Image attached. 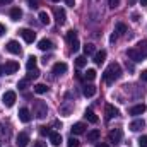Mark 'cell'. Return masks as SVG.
Wrapping results in <instances>:
<instances>
[{
	"instance_id": "8d00e7d4",
	"label": "cell",
	"mask_w": 147,
	"mask_h": 147,
	"mask_svg": "<svg viewBox=\"0 0 147 147\" xmlns=\"http://www.w3.org/2000/svg\"><path fill=\"white\" fill-rule=\"evenodd\" d=\"M139 147H147V135H142L139 139Z\"/></svg>"
},
{
	"instance_id": "52a82bcc",
	"label": "cell",
	"mask_w": 147,
	"mask_h": 147,
	"mask_svg": "<svg viewBox=\"0 0 147 147\" xmlns=\"http://www.w3.org/2000/svg\"><path fill=\"white\" fill-rule=\"evenodd\" d=\"M3 70H5V75L16 74L19 70V63H17L16 60H9V62H5V65H3Z\"/></svg>"
},
{
	"instance_id": "cb8c5ba5",
	"label": "cell",
	"mask_w": 147,
	"mask_h": 147,
	"mask_svg": "<svg viewBox=\"0 0 147 147\" xmlns=\"http://www.w3.org/2000/svg\"><path fill=\"white\" fill-rule=\"evenodd\" d=\"M21 17H22V10L19 7H12L10 9V19L12 21H19Z\"/></svg>"
},
{
	"instance_id": "83f0119b",
	"label": "cell",
	"mask_w": 147,
	"mask_h": 147,
	"mask_svg": "<svg viewBox=\"0 0 147 147\" xmlns=\"http://www.w3.org/2000/svg\"><path fill=\"white\" fill-rule=\"evenodd\" d=\"M39 21H41V24H50V14L48 12H45V10H41L39 12Z\"/></svg>"
},
{
	"instance_id": "1f68e13d",
	"label": "cell",
	"mask_w": 147,
	"mask_h": 147,
	"mask_svg": "<svg viewBox=\"0 0 147 147\" xmlns=\"http://www.w3.org/2000/svg\"><path fill=\"white\" fill-rule=\"evenodd\" d=\"M38 77H39V70H38V69L28 70V79H29V80H34V79H38Z\"/></svg>"
},
{
	"instance_id": "7a4b0ae2",
	"label": "cell",
	"mask_w": 147,
	"mask_h": 147,
	"mask_svg": "<svg viewBox=\"0 0 147 147\" xmlns=\"http://www.w3.org/2000/svg\"><path fill=\"white\" fill-rule=\"evenodd\" d=\"M33 113L36 115V118H45L46 116V113H48V108H46V103L45 101H34V105H33Z\"/></svg>"
},
{
	"instance_id": "7402d4cb",
	"label": "cell",
	"mask_w": 147,
	"mask_h": 147,
	"mask_svg": "<svg viewBox=\"0 0 147 147\" xmlns=\"http://www.w3.org/2000/svg\"><path fill=\"white\" fill-rule=\"evenodd\" d=\"M99 137H101V132H99L98 128H94V130L87 132V142H98V140H99Z\"/></svg>"
},
{
	"instance_id": "74e56055",
	"label": "cell",
	"mask_w": 147,
	"mask_h": 147,
	"mask_svg": "<svg viewBox=\"0 0 147 147\" xmlns=\"http://www.w3.org/2000/svg\"><path fill=\"white\" fill-rule=\"evenodd\" d=\"M108 5H110V9H116L120 5V0H108Z\"/></svg>"
},
{
	"instance_id": "44dd1931",
	"label": "cell",
	"mask_w": 147,
	"mask_h": 147,
	"mask_svg": "<svg viewBox=\"0 0 147 147\" xmlns=\"http://www.w3.org/2000/svg\"><path fill=\"white\" fill-rule=\"evenodd\" d=\"M105 60H106V51H105V50H101V51H96V53H94V63H96V65L105 63Z\"/></svg>"
},
{
	"instance_id": "ba28073f",
	"label": "cell",
	"mask_w": 147,
	"mask_h": 147,
	"mask_svg": "<svg viewBox=\"0 0 147 147\" xmlns=\"http://www.w3.org/2000/svg\"><path fill=\"white\" fill-rule=\"evenodd\" d=\"M105 115H106V121H110V120L116 118L120 115V111H118V108H115L113 105H106L105 106Z\"/></svg>"
},
{
	"instance_id": "b9f144b4",
	"label": "cell",
	"mask_w": 147,
	"mask_h": 147,
	"mask_svg": "<svg viewBox=\"0 0 147 147\" xmlns=\"http://www.w3.org/2000/svg\"><path fill=\"white\" fill-rule=\"evenodd\" d=\"M116 38H118V34H116V33H113V34L110 36V41H111V43H115V41H116Z\"/></svg>"
},
{
	"instance_id": "d590c367",
	"label": "cell",
	"mask_w": 147,
	"mask_h": 147,
	"mask_svg": "<svg viewBox=\"0 0 147 147\" xmlns=\"http://www.w3.org/2000/svg\"><path fill=\"white\" fill-rule=\"evenodd\" d=\"M39 134H41V135H48V137H50L51 130H50V127H39Z\"/></svg>"
},
{
	"instance_id": "e575fe53",
	"label": "cell",
	"mask_w": 147,
	"mask_h": 147,
	"mask_svg": "<svg viewBox=\"0 0 147 147\" xmlns=\"http://www.w3.org/2000/svg\"><path fill=\"white\" fill-rule=\"evenodd\" d=\"M67 142H69V144H67L69 147H79V140H77L74 135L70 137V139H69V140H67Z\"/></svg>"
},
{
	"instance_id": "f35d334b",
	"label": "cell",
	"mask_w": 147,
	"mask_h": 147,
	"mask_svg": "<svg viewBox=\"0 0 147 147\" xmlns=\"http://www.w3.org/2000/svg\"><path fill=\"white\" fill-rule=\"evenodd\" d=\"M28 3L31 9H38V0H28Z\"/></svg>"
},
{
	"instance_id": "f907efd6",
	"label": "cell",
	"mask_w": 147,
	"mask_h": 147,
	"mask_svg": "<svg viewBox=\"0 0 147 147\" xmlns=\"http://www.w3.org/2000/svg\"><path fill=\"white\" fill-rule=\"evenodd\" d=\"M140 5H147V0H140Z\"/></svg>"
},
{
	"instance_id": "9c48e42d",
	"label": "cell",
	"mask_w": 147,
	"mask_h": 147,
	"mask_svg": "<svg viewBox=\"0 0 147 147\" xmlns=\"http://www.w3.org/2000/svg\"><path fill=\"white\" fill-rule=\"evenodd\" d=\"M53 12H55V21H57V24H58V26L65 24V21H67L65 10H63V9H58V7H55V9H53Z\"/></svg>"
},
{
	"instance_id": "ffe728a7",
	"label": "cell",
	"mask_w": 147,
	"mask_h": 147,
	"mask_svg": "<svg viewBox=\"0 0 147 147\" xmlns=\"http://www.w3.org/2000/svg\"><path fill=\"white\" fill-rule=\"evenodd\" d=\"M38 48H39L41 51H48V50H51V48H53V43H51L50 39H46V38H45V39H41V41L38 43Z\"/></svg>"
},
{
	"instance_id": "7c38bea8",
	"label": "cell",
	"mask_w": 147,
	"mask_h": 147,
	"mask_svg": "<svg viewBox=\"0 0 147 147\" xmlns=\"http://www.w3.org/2000/svg\"><path fill=\"white\" fill-rule=\"evenodd\" d=\"M7 51H10V53H14V55H21V51H22V50H21L19 43L12 39V41H9V43H7Z\"/></svg>"
},
{
	"instance_id": "484cf974",
	"label": "cell",
	"mask_w": 147,
	"mask_h": 147,
	"mask_svg": "<svg viewBox=\"0 0 147 147\" xmlns=\"http://www.w3.org/2000/svg\"><path fill=\"white\" fill-rule=\"evenodd\" d=\"M96 53V46L92 45V43H87V45H84V55L86 57H89V55H94Z\"/></svg>"
},
{
	"instance_id": "7bdbcfd3",
	"label": "cell",
	"mask_w": 147,
	"mask_h": 147,
	"mask_svg": "<svg viewBox=\"0 0 147 147\" xmlns=\"http://www.w3.org/2000/svg\"><path fill=\"white\" fill-rule=\"evenodd\" d=\"M3 34H5V26L0 24V36H3Z\"/></svg>"
},
{
	"instance_id": "ee69618b",
	"label": "cell",
	"mask_w": 147,
	"mask_h": 147,
	"mask_svg": "<svg viewBox=\"0 0 147 147\" xmlns=\"http://www.w3.org/2000/svg\"><path fill=\"white\" fill-rule=\"evenodd\" d=\"M53 125H55V127H57V128H62V123H60V121H58V120H55V121H53Z\"/></svg>"
},
{
	"instance_id": "816d5d0a",
	"label": "cell",
	"mask_w": 147,
	"mask_h": 147,
	"mask_svg": "<svg viewBox=\"0 0 147 147\" xmlns=\"http://www.w3.org/2000/svg\"><path fill=\"white\" fill-rule=\"evenodd\" d=\"M51 2H60V0H51Z\"/></svg>"
},
{
	"instance_id": "d6a6232c",
	"label": "cell",
	"mask_w": 147,
	"mask_h": 147,
	"mask_svg": "<svg viewBox=\"0 0 147 147\" xmlns=\"http://www.w3.org/2000/svg\"><path fill=\"white\" fill-rule=\"evenodd\" d=\"M84 77H86L87 80H94V79H96V70H94V69H89V70L86 72Z\"/></svg>"
},
{
	"instance_id": "60d3db41",
	"label": "cell",
	"mask_w": 147,
	"mask_h": 147,
	"mask_svg": "<svg viewBox=\"0 0 147 147\" xmlns=\"http://www.w3.org/2000/svg\"><path fill=\"white\" fill-rule=\"evenodd\" d=\"M140 80L147 82V70H142V74H140Z\"/></svg>"
},
{
	"instance_id": "f1b7e54d",
	"label": "cell",
	"mask_w": 147,
	"mask_h": 147,
	"mask_svg": "<svg viewBox=\"0 0 147 147\" xmlns=\"http://www.w3.org/2000/svg\"><path fill=\"white\" fill-rule=\"evenodd\" d=\"M34 92H36V94H45V92H48V86H46V84H36V86H34Z\"/></svg>"
},
{
	"instance_id": "c3c4849f",
	"label": "cell",
	"mask_w": 147,
	"mask_h": 147,
	"mask_svg": "<svg viewBox=\"0 0 147 147\" xmlns=\"http://www.w3.org/2000/svg\"><path fill=\"white\" fill-rule=\"evenodd\" d=\"M75 77H77L79 80H82V79H84V77H82V74H80V72H77V75H75Z\"/></svg>"
},
{
	"instance_id": "d4e9b609",
	"label": "cell",
	"mask_w": 147,
	"mask_h": 147,
	"mask_svg": "<svg viewBox=\"0 0 147 147\" xmlns=\"http://www.w3.org/2000/svg\"><path fill=\"white\" fill-rule=\"evenodd\" d=\"M115 33L120 34V36H123V34L127 33V26H125L123 22H116V24H115Z\"/></svg>"
},
{
	"instance_id": "603a6c76",
	"label": "cell",
	"mask_w": 147,
	"mask_h": 147,
	"mask_svg": "<svg viewBox=\"0 0 147 147\" xmlns=\"http://www.w3.org/2000/svg\"><path fill=\"white\" fill-rule=\"evenodd\" d=\"M84 118H86L89 123H98V121H99V118L94 115V111L92 110H86L84 111Z\"/></svg>"
},
{
	"instance_id": "277c9868",
	"label": "cell",
	"mask_w": 147,
	"mask_h": 147,
	"mask_svg": "<svg viewBox=\"0 0 147 147\" xmlns=\"http://www.w3.org/2000/svg\"><path fill=\"white\" fill-rule=\"evenodd\" d=\"M127 57L130 58V60H134V62H144L147 57L142 53V51H139L137 48H130V50H127Z\"/></svg>"
},
{
	"instance_id": "bcb514c9",
	"label": "cell",
	"mask_w": 147,
	"mask_h": 147,
	"mask_svg": "<svg viewBox=\"0 0 147 147\" xmlns=\"http://www.w3.org/2000/svg\"><path fill=\"white\" fill-rule=\"evenodd\" d=\"M96 147H110V146H108L106 142H99V144H98V146H96Z\"/></svg>"
},
{
	"instance_id": "d6986e66",
	"label": "cell",
	"mask_w": 147,
	"mask_h": 147,
	"mask_svg": "<svg viewBox=\"0 0 147 147\" xmlns=\"http://www.w3.org/2000/svg\"><path fill=\"white\" fill-rule=\"evenodd\" d=\"M50 142H51L53 147L60 146V144H62V135H60V132H51V134H50Z\"/></svg>"
},
{
	"instance_id": "30bf717a",
	"label": "cell",
	"mask_w": 147,
	"mask_h": 147,
	"mask_svg": "<svg viewBox=\"0 0 147 147\" xmlns=\"http://www.w3.org/2000/svg\"><path fill=\"white\" fill-rule=\"evenodd\" d=\"M16 144H17V147H28V144H29V135L26 132H19L17 137H16Z\"/></svg>"
},
{
	"instance_id": "f546056e",
	"label": "cell",
	"mask_w": 147,
	"mask_h": 147,
	"mask_svg": "<svg viewBox=\"0 0 147 147\" xmlns=\"http://www.w3.org/2000/svg\"><path fill=\"white\" fill-rule=\"evenodd\" d=\"M75 65H77V69L86 67V65H87V58H86V57H77V58H75Z\"/></svg>"
},
{
	"instance_id": "ab89813d",
	"label": "cell",
	"mask_w": 147,
	"mask_h": 147,
	"mask_svg": "<svg viewBox=\"0 0 147 147\" xmlns=\"http://www.w3.org/2000/svg\"><path fill=\"white\" fill-rule=\"evenodd\" d=\"M33 147H46V142H43V140H38L33 144Z\"/></svg>"
},
{
	"instance_id": "e0dca14e",
	"label": "cell",
	"mask_w": 147,
	"mask_h": 147,
	"mask_svg": "<svg viewBox=\"0 0 147 147\" xmlns=\"http://www.w3.org/2000/svg\"><path fill=\"white\" fill-rule=\"evenodd\" d=\"M96 86H92V84H86L84 87H82V94L86 96V98H91V96H94L96 94Z\"/></svg>"
},
{
	"instance_id": "3957f363",
	"label": "cell",
	"mask_w": 147,
	"mask_h": 147,
	"mask_svg": "<svg viewBox=\"0 0 147 147\" xmlns=\"http://www.w3.org/2000/svg\"><path fill=\"white\" fill-rule=\"evenodd\" d=\"M65 39H67V43L70 45V48H72L74 51L79 50V46H80V45H79V38H77V33H75L74 29H70V31L65 34Z\"/></svg>"
},
{
	"instance_id": "8fae6325",
	"label": "cell",
	"mask_w": 147,
	"mask_h": 147,
	"mask_svg": "<svg viewBox=\"0 0 147 147\" xmlns=\"http://www.w3.org/2000/svg\"><path fill=\"white\" fill-rule=\"evenodd\" d=\"M21 36L24 38L26 43H33V41L36 39V33H34L33 29H22V31H21Z\"/></svg>"
},
{
	"instance_id": "9a60e30c",
	"label": "cell",
	"mask_w": 147,
	"mask_h": 147,
	"mask_svg": "<svg viewBox=\"0 0 147 147\" xmlns=\"http://www.w3.org/2000/svg\"><path fill=\"white\" fill-rule=\"evenodd\" d=\"M146 110H147L146 105H135V106H132V108L128 110V113H130L132 116H139V115L146 113Z\"/></svg>"
},
{
	"instance_id": "681fc988",
	"label": "cell",
	"mask_w": 147,
	"mask_h": 147,
	"mask_svg": "<svg viewBox=\"0 0 147 147\" xmlns=\"http://www.w3.org/2000/svg\"><path fill=\"white\" fill-rule=\"evenodd\" d=\"M0 75H5V70H3V65H0Z\"/></svg>"
},
{
	"instance_id": "ac0fdd59",
	"label": "cell",
	"mask_w": 147,
	"mask_h": 147,
	"mask_svg": "<svg viewBox=\"0 0 147 147\" xmlns=\"http://www.w3.org/2000/svg\"><path fill=\"white\" fill-rule=\"evenodd\" d=\"M146 127V121L142 120V118H139V120H134L132 123H130V130L132 132H139V130H142Z\"/></svg>"
},
{
	"instance_id": "4dcf8cb0",
	"label": "cell",
	"mask_w": 147,
	"mask_h": 147,
	"mask_svg": "<svg viewBox=\"0 0 147 147\" xmlns=\"http://www.w3.org/2000/svg\"><path fill=\"white\" fill-rule=\"evenodd\" d=\"M137 50H139V51H142V53L147 57V39H142V41L137 45Z\"/></svg>"
},
{
	"instance_id": "4fadbf2b",
	"label": "cell",
	"mask_w": 147,
	"mask_h": 147,
	"mask_svg": "<svg viewBox=\"0 0 147 147\" xmlns=\"http://www.w3.org/2000/svg\"><path fill=\"white\" fill-rule=\"evenodd\" d=\"M86 123H82V121H79V123H75V125H72V135H82V134H86Z\"/></svg>"
},
{
	"instance_id": "4316f807",
	"label": "cell",
	"mask_w": 147,
	"mask_h": 147,
	"mask_svg": "<svg viewBox=\"0 0 147 147\" xmlns=\"http://www.w3.org/2000/svg\"><path fill=\"white\" fill-rule=\"evenodd\" d=\"M36 62L38 58L34 55H31L29 58H28V62H26V67H28V70H33V69H36Z\"/></svg>"
},
{
	"instance_id": "7dc6e473",
	"label": "cell",
	"mask_w": 147,
	"mask_h": 147,
	"mask_svg": "<svg viewBox=\"0 0 147 147\" xmlns=\"http://www.w3.org/2000/svg\"><path fill=\"white\" fill-rule=\"evenodd\" d=\"M12 0H0V5H5V3H10Z\"/></svg>"
},
{
	"instance_id": "5bb4252c",
	"label": "cell",
	"mask_w": 147,
	"mask_h": 147,
	"mask_svg": "<svg viewBox=\"0 0 147 147\" xmlns=\"http://www.w3.org/2000/svg\"><path fill=\"white\" fill-rule=\"evenodd\" d=\"M19 120L22 123H29L31 121V111L28 110V108H21L19 110Z\"/></svg>"
},
{
	"instance_id": "8992f818",
	"label": "cell",
	"mask_w": 147,
	"mask_h": 147,
	"mask_svg": "<svg viewBox=\"0 0 147 147\" xmlns=\"http://www.w3.org/2000/svg\"><path fill=\"white\" fill-rule=\"evenodd\" d=\"M2 103H3V106L12 108L14 103H16V92H14V91H7V92L3 94V98H2Z\"/></svg>"
},
{
	"instance_id": "5b68a950",
	"label": "cell",
	"mask_w": 147,
	"mask_h": 147,
	"mask_svg": "<svg viewBox=\"0 0 147 147\" xmlns=\"http://www.w3.org/2000/svg\"><path fill=\"white\" fill-rule=\"evenodd\" d=\"M110 142L113 146H118L120 142H121V137H123V130L121 128H115V130H111L110 132Z\"/></svg>"
},
{
	"instance_id": "2e32d148",
	"label": "cell",
	"mask_w": 147,
	"mask_h": 147,
	"mask_svg": "<svg viewBox=\"0 0 147 147\" xmlns=\"http://www.w3.org/2000/svg\"><path fill=\"white\" fill-rule=\"evenodd\" d=\"M67 63H63V62H57L55 65H53V74L55 75H62V74H65L67 72Z\"/></svg>"
},
{
	"instance_id": "6da1fadb",
	"label": "cell",
	"mask_w": 147,
	"mask_h": 147,
	"mask_svg": "<svg viewBox=\"0 0 147 147\" xmlns=\"http://www.w3.org/2000/svg\"><path fill=\"white\" fill-rule=\"evenodd\" d=\"M120 77H121V67H120V63H116V62H113L111 65H108V69L103 74V79H105L106 84H113V82L118 80Z\"/></svg>"
},
{
	"instance_id": "f6af8a7d",
	"label": "cell",
	"mask_w": 147,
	"mask_h": 147,
	"mask_svg": "<svg viewBox=\"0 0 147 147\" xmlns=\"http://www.w3.org/2000/svg\"><path fill=\"white\" fill-rule=\"evenodd\" d=\"M65 3H67V5H70V7L75 5V2H74V0H65Z\"/></svg>"
},
{
	"instance_id": "836d02e7",
	"label": "cell",
	"mask_w": 147,
	"mask_h": 147,
	"mask_svg": "<svg viewBox=\"0 0 147 147\" xmlns=\"http://www.w3.org/2000/svg\"><path fill=\"white\" fill-rule=\"evenodd\" d=\"M28 84H29V79L26 77V79H22V80H19V84H17V87L24 91V89H28Z\"/></svg>"
}]
</instances>
